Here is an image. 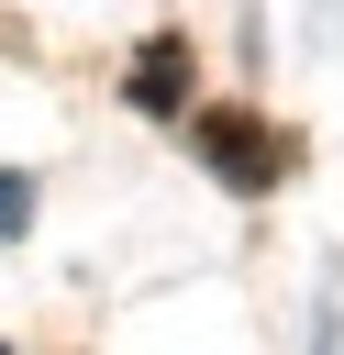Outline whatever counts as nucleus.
<instances>
[{
	"mask_svg": "<svg viewBox=\"0 0 344 355\" xmlns=\"http://www.w3.org/2000/svg\"><path fill=\"white\" fill-rule=\"evenodd\" d=\"M122 100H133V111H178V100H189V44H178V33H144Z\"/></svg>",
	"mask_w": 344,
	"mask_h": 355,
	"instance_id": "2",
	"label": "nucleus"
},
{
	"mask_svg": "<svg viewBox=\"0 0 344 355\" xmlns=\"http://www.w3.org/2000/svg\"><path fill=\"white\" fill-rule=\"evenodd\" d=\"M22 222H33V189H22V178H0V233H22Z\"/></svg>",
	"mask_w": 344,
	"mask_h": 355,
	"instance_id": "3",
	"label": "nucleus"
},
{
	"mask_svg": "<svg viewBox=\"0 0 344 355\" xmlns=\"http://www.w3.org/2000/svg\"><path fill=\"white\" fill-rule=\"evenodd\" d=\"M189 144L211 155V178H222V189H266V178L289 166V144H277L255 111H200V122H189Z\"/></svg>",
	"mask_w": 344,
	"mask_h": 355,
	"instance_id": "1",
	"label": "nucleus"
}]
</instances>
